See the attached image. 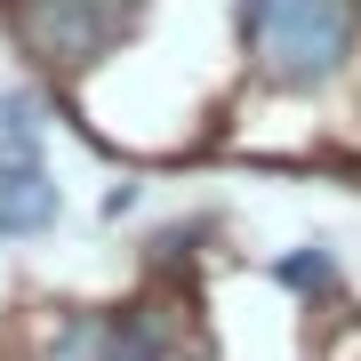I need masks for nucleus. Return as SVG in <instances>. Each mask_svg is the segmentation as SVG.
<instances>
[{"instance_id": "1", "label": "nucleus", "mask_w": 361, "mask_h": 361, "mask_svg": "<svg viewBox=\"0 0 361 361\" xmlns=\"http://www.w3.org/2000/svg\"><path fill=\"white\" fill-rule=\"evenodd\" d=\"M241 25H249V56L265 80L313 89L353 49V0H249Z\"/></svg>"}, {"instance_id": "2", "label": "nucleus", "mask_w": 361, "mask_h": 361, "mask_svg": "<svg viewBox=\"0 0 361 361\" xmlns=\"http://www.w3.org/2000/svg\"><path fill=\"white\" fill-rule=\"evenodd\" d=\"M137 0H16V32L49 65H97L121 32H129Z\"/></svg>"}, {"instance_id": "3", "label": "nucleus", "mask_w": 361, "mask_h": 361, "mask_svg": "<svg viewBox=\"0 0 361 361\" xmlns=\"http://www.w3.org/2000/svg\"><path fill=\"white\" fill-rule=\"evenodd\" d=\"M113 337H121V329H104V322H73V329L49 345V361H113Z\"/></svg>"}, {"instance_id": "4", "label": "nucleus", "mask_w": 361, "mask_h": 361, "mask_svg": "<svg viewBox=\"0 0 361 361\" xmlns=\"http://www.w3.org/2000/svg\"><path fill=\"white\" fill-rule=\"evenodd\" d=\"M113 361H153V345L145 337H113Z\"/></svg>"}]
</instances>
